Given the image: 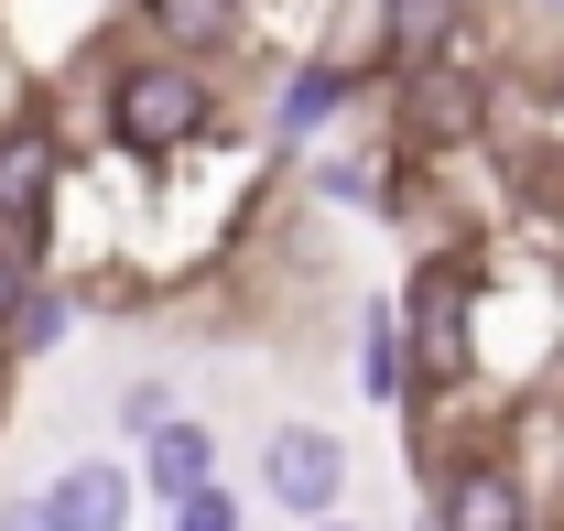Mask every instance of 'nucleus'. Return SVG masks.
Returning a JSON list of instances; mask_svg holds the SVG:
<instances>
[{
  "instance_id": "nucleus-14",
  "label": "nucleus",
  "mask_w": 564,
  "mask_h": 531,
  "mask_svg": "<svg viewBox=\"0 0 564 531\" xmlns=\"http://www.w3.org/2000/svg\"><path fill=\"white\" fill-rule=\"evenodd\" d=\"M33 282H44V271H33V250H22V239H0V347H11V326H22Z\"/></svg>"
},
{
  "instance_id": "nucleus-3",
  "label": "nucleus",
  "mask_w": 564,
  "mask_h": 531,
  "mask_svg": "<svg viewBox=\"0 0 564 531\" xmlns=\"http://www.w3.org/2000/svg\"><path fill=\"white\" fill-rule=\"evenodd\" d=\"M402 336H413V391H456L467 358H478V271L434 261L402 304Z\"/></svg>"
},
{
  "instance_id": "nucleus-5",
  "label": "nucleus",
  "mask_w": 564,
  "mask_h": 531,
  "mask_svg": "<svg viewBox=\"0 0 564 531\" xmlns=\"http://www.w3.org/2000/svg\"><path fill=\"white\" fill-rule=\"evenodd\" d=\"M55 185H66V131L55 120H0V239H44L55 228Z\"/></svg>"
},
{
  "instance_id": "nucleus-9",
  "label": "nucleus",
  "mask_w": 564,
  "mask_h": 531,
  "mask_svg": "<svg viewBox=\"0 0 564 531\" xmlns=\"http://www.w3.org/2000/svg\"><path fill=\"white\" fill-rule=\"evenodd\" d=\"M141 488L163 499V510H185V499H207L217 488V434L185 412V423H163L152 445H141Z\"/></svg>"
},
{
  "instance_id": "nucleus-13",
  "label": "nucleus",
  "mask_w": 564,
  "mask_h": 531,
  "mask_svg": "<svg viewBox=\"0 0 564 531\" xmlns=\"http://www.w3.org/2000/svg\"><path fill=\"white\" fill-rule=\"evenodd\" d=\"M66 326H76V293H66V282H33V304H22V326H11V358L66 347Z\"/></svg>"
},
{
  "instance_id": "nucleus-18",
  "label": "nucleus",
  "mask_w": 564,
  "mask_h": 531,
  "mask_svg": "<svg viewBox=\"0 0 564 531\" xmlns=\"http://www.w3.org/2000/svg\"><path fill=\"white\" fill-rule=\"evenodd\" d=\"M0 531H55V510L44 499H0Z\"/></svg>"
},
{
  "instance_id": "nucleus-15",
  "label": "nucleus",
  "mask_w": 564,
  "mask_h": 531,
  "mask_svg": "<svg viewBox=\"0 0 564 531\" xmlns=\"http://www.w3.org/2000/svg\"><path fill=\"white\" fill-rule=\"evenodd\" d=\"M120 423H131L141 445H152L163 423H185V412H174V380H131V391H120Z\"/></svg>"
},
{
  "instance_id": "nucleus-1",
  "label": "nucleus",
  "mask_w": 564,
  "mask_h": 531,
  "mask_svg": "<svg viewBox=\"0 0 564 531\" xmlns=\"http://www.w3.org/2000/svg\"><path fill=\"white\" fill-rule=\"evenodd\" d=\"M109 131H120V152H141V163H163V152H196V141L217 131V76L196 66V55H131V66H109Z\"/></svg>"
},
{
  "instance_id": "nucleus-7",
  "label": "nucleus",
  "mask_w": 564,
  "mask_h": 531,
  "mask_svg": "<svg viewBox=\"0 0 564 531\" xmlns=\"http://www.w3.org/2000/svg\"><path fill=\"white\" fill-rule=\"evenodd\" d=\"M131 499H141V466H109V456H76L44 477L55 531H131Z\"/></svg>"
},
{
  "instance_id": "nucleus-12",
  "label": "nucleus",
  "mask_w": 564,
  "mask_h": 531,
  "mask_svg": "<svg viewBox=\"0 0 564 531\" xmlns=\"http://www.w3.org/2000/svg\"><path fill=\"white\" fill-rule=\"evenodd\" d=\"M358 391H369V401H413V336H402V304H369V315H358Z\"/></svg>"
},
{
  "instance_id": "nucleus-6",
  "label": "nucleus",
  "mask_w": 564,
  "mask_h": 531,
  "mask_svg": "<svg viewBox=\"0 0 564 531\" xmlns=\"http://www.w3.org/2000/svg\"><path fill=\"white\" fill-rule=\"evenodd\" d=\"M402 131H413L423 152L478 141V131H489V76H478V66H423V76H402Z\"/></svg>"
},
{
  "instance_id": "nucleus-16",
  "label": "nucleus",
  "mask_w": 564,
  "mask_h": 531,
  "mask_svg": "<svg viewBox=\"0 0 564 531\" xmlns=\"http://www.w3.org/2000/svg\"><path fill=\"white\" fill-rule=\"evenodd\" d=\"M174 531H250V510H239V488L217 477L207 499H185V510H174Z\"/></svg>"
},
{
  "instance_id": "nucleus-2",
  "label": "nucleus",
  "mask_w": 564,
  "mask_h": 531,
  "mask_svg": "<svg viewBox=\"0 0 564 531\" xmlns=\"http://www.w3.org/2000/svg\"><path fill=\"white\" fill-rule=\"evenodd\" d=\"M261 499H272L282 521H348V434H337V423H272V434H261Z\"/></svg>"
},
{
  "instance_id": "nucleus-11",
  "label": "nucleus",
  "mask_w": 564,
  "mask_h": 531,
  "mask_svg": "<svg viewBox=\"0 0 564 531\" xmlns=\"http://www.w3.org/2000/svg\"><path fill=\"white\" fill-rule=\"evenodd\" d=\"M358 98V66H337V55H304V66L282 76V141H315L337 109Z\"/></svg>"
},
{
  "instance_id": "nucleus-17",
  "label": "nucleus",
  "mask_w": 564,
  "mask_h": 531,
  "mask_svg": "<svg viewBox=\"0 0 564 531\" xmlns=\"http://www.w3.org/2000/svg\"><path fill=\"white\" fill-rule=\"evenodd\" d=\"M315 185H326L337 206H369V174H358V163H315Z\"/></svg>"
},
{
  "instance_id": "nucleus-10",
  "label": "nucleus",
  "mask_w": 564,
  "mask_h": 531,
  "mask_svg": "<svg viewBox=\"0 0 564 531\" xmlns=\"http://www.w3.org/2000/svg\"><path fill=\"white\" fill-rule=\"evenodd\" d=\"M456 11L467 0H380V66H402V76L456 66Z\"/></svg>"
},
{
  "instance_id": "nucleus-4",
  "label": "nucleus",
  "mask_w": 564,
  "mask_h": 531,
  "mask_svg": "<svg viewBox=\"0 0 564 531\" xmlns=\"http://www.w3.org/2000/svg\"><path fill=\"white\" fill-rule=\"evenodd\" d=\"M423 521H434V531H532V488H521V466H510V456L467 445V456H434Z\"/></svg>"
},
{
  "instance_id": "nucleus-19",
  "label": "nucleus",
  "mask_w": 564,
  "mask_h": 531,
  "mask_svg": "<svg viewBox=\"0 0 564 531\" xmlns=\"http://www.w3.org/2000/svg\"><path fill=\"white\" fill-rule=\"evenodd\" d=\"M315 531H369V521H315Z\"/></svg>"
},
{
  "instance_id": "nucleus-8",
  "label": "nucleus",
  "mask_w": 564,
  "mask_h": 531,
  "mask_svg": "<svg viewBox=\"0 0 564 531\" xmlns=\"http://www.w3.org/2000/svg\"><path fill=\"white\" fill-rule=\"evenodd\" d=\"M141 22H152V44H163V55H196V66H217V55H239V33H250V0H141Z\"/></svg>"
}]
</instances>
